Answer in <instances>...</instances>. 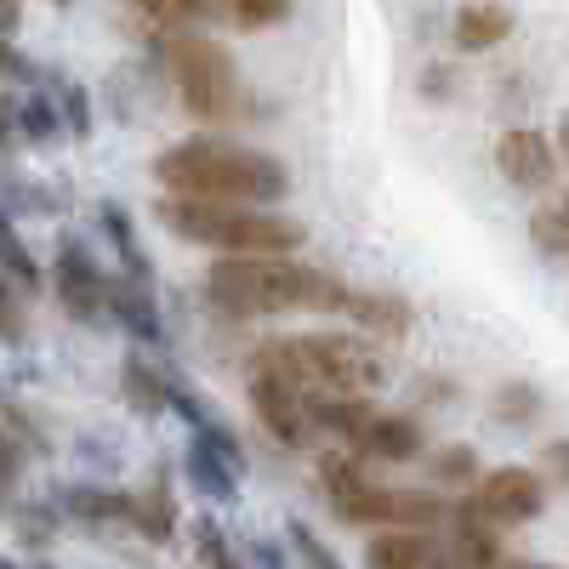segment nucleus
I'll return each instance as SVG.
<instances>
[{
  "label": "nucleus",
  "mask_w": 569,
  "mask_h": 569,
  "mask_svg": "<svg viewBox=\"0 0 569 569\" xmlns=\"http://www.w3.org/2000/svg\"><path fill=\"white\" fill-rule=\"evenodd\" d=\"M206 297L228 319H273V313H342L353 291L337 273L291 257H217L206 273Z\"/></svg>",
  "instance_id": "nucleus-1"
},
{
  "label": "nucleus",
  "mask_w": 569,
  "mask_h": 569,
  "mask_svg": "<svg viewBox=\"0 0 569 569\" xmlns=\"http://www.w3.org/2000/svg\"><path fill=\"white\" fill-rule=\"evenodd\" d=\"M154 182L182 200H228V206H273L291 194L284 160L222 137L171 142L166 154H154Z\"/></svg>",
  "instance_id": "nucleus-2"
},
{
  "label": "nucleus",
  "mask_w": 569,
  "mask_h": 569,
  "mask_svg": "<svg viewBox=\"0 0 569 569\" xmlns=\"http://www.w3.org/2000/svg\"><path fill=\"white\" fill-rule=\"evenodd\" d=\"M154 217H160V228L177 233V240L211 246L217 257H291L308 240V228L297 217H279V211H262V206H228V200L160 194Z\"/></svg>",
  "instance_id": "nucleus-3"
},
{
  "label": "nucleus",
  "mask_w": 569,
  "mask_h": 569,
  "mask_svg": "<svg viewBox=\"0 0 569 569\" xmlns=\"http://www.w3.org/2000/svg\"><path fill=\"white\" fill-rule=\"evenodd\" d=\"M251 370H268L297 393H376L388 365L353 337H279L251 353Z\"/></svg>",
  "instance_id": "nucleus-4"
},
{
  "label": "nucleus",
  "mask_w": 569,
  "mask_h": 569,
  "mask_svg": "<svg viewBox=\"0 0 569 569\" xmlns=\"http://www.w3.org/2000/svg\"><path fill=\"white\" fill-rule=\"evenodd\" d=\"M166 69H171V86H177L182 109L194 120H206V126L233 120V109H240V74H233V58L217 40L171 34L166 40Z\"/></svg>",
  "instance_id": "nucleus-5"
},
{
  "label": "nucleus",
  "mask_w": 569,
  "mask_h": 569,
  "mask_svg": "<svg viewBox=\"0 0 569 569\" xmlns=\"http://www.w3.org/2000/svg\"><path fill=\"white\" fill-rule=\"evenodd\" d=\"M337 512L348 525H399V530H427L445 525V501L427 490H376L370 479H359L353 490L337 496Z\"/></svg>",
  "instance_id": "nucleus-6"
},
{
  "label": "nucleus",
  "mask_w": 569,
  "mask_h": 569,
  "mask_svg": "<svg viewBox=\"0 0 569 569\" xmlns=\"http://www.w3.org/2000/svg\"><path fill=\"white\" fill-rule=\"evenodd\" d=\"M240 472H246L240 439H233L217 416L194 421V439H188V479H194V490L211 496V501H228L240 490Z\"/></svg>",
  "instance_id": "nucleus-7"
},
{
  "label": "nucleus",
  "mask_w": 569,
  "mask_h": 569,
  "mask_svg": "<svg viewBox=\"0 0 569 569\" xmlns=\"http://www.w3.org/2000/svg\"><path fill=\"white\" fill-rule=\"evenodd\" d=\"M52 291H58L63 313L80 319V325H98V319L109 313V273L98 268V257H91L80 240H63V246H58Z\"/></svg>",
  "instance_id": "nucleus-8"
},
{
  "label": "nucleus",
  "mask_w": 569,
  "mask_h": 569,
  "mask_svg": "<svg viewBox=\"0 0 569 569\" xmlns=\"http://www.w3.org/2000/svg\"><path fill=\"white\" fill-rule=\"evenodd\" d=\"M541 507H547V485L530 467H496L479 479V490H472V512L496 530L501 525H530Z\"/></svg>",
  "instance_id": "nucleus-9"
},
{
  "label": "nucleus",
  "mask_w": 569,
  "mask_h": 569,
  "mask_svg": "<svg viewBox=\"0 0 569 569\" xmlns=\"http://www.w3.org/2000/svg\"><path fill=\"white\" fill-rule=\"evenodd\" d=\"M552 166H558V149H552L547 131H536V126L501 131V142H496V171H501L512 188L541 194V188H552Z\"/></svg>",
  "instance_id": "nucleus-10"
},
{
  "label": "nucleus",
  "mask_w": 569,
  "mask_h": 569,
  "mask_svg": "<svg viewBox=\"0 0 569 569\" xmlns=\"http://www.w3.org/2000/svg\"><path fill=\"white\" fill-rule=\"evenodd\" d=\"M251 410L262 416V427L279 445H302L313 433L308 393H297L291 382H279V376H268V370H251Z\"/></svg>",
  "instance_id": "nucleus-11"
},
{
  "label": "nucleus",
  "mask_w": 569,
  "mask_h": 569,
  "mask_svg": "<svg viewBox=\"0 0 569 569\" xmlns=\"http://www.w3.org/2000/svg\"><path fill=\"white\" fill-rule=\"evenodd\" d=\"M353 456L365 461H410L421 450V427L410 416H388V410H370L353 433H348Z\"/></svg>",
  "instance_id": "nucleus-12"
},
{
  "label": "nucleus",
  "mask_w": 569,
  "mask_h": 569,
  "mask_svg": "<svg viewBox=\"0 0 569 569\" xmlns=\"http://www.w3.org/2000/svg\"><path fill=\"white\" fill-rule=\"evenodd\" d=\"M109 313L142 342H160V308H154V284H137V279H109Z\"/></svg>",
  "instance_id": "nucleus-13"
},
{
  "label": "nucleus",
  "mask_w": 569,
  "mask_h": 569,
  "mask_svg": "<svg viewBox=\"0 0 569 569\" xmlns=\"http://www.w3.org/2000/svg\"><path fill=\"white\" fill-rule=\"evenodd\" d=\"M512 12L501 7V0H472V7L456 12V46L461 52H490V46H501L512 34Z\"/></svg>",
  "instance_id": "nucleus-14"
},
{
  "label": "nucleus",
  "mask_w": 569,
  "mask_h": 569,
  "mask_svg": "<svg viewBox=\"0 0 569 569\" xmlns=\"http://www.w3.org/2000/svg\"><path fill=\"white\" fill-rule=\"evenodd\" d=\"M439 547L421 530H388L365 547V569H433Z\"/></svg>",
  "instance_id": "nucleus-15"
},
{
  "label": "nucleus",
  "mask_w": 569,
  "mask_h": 569,
  "mask_svg": "<svg viewBox=\"0 0 569 569\" xmlns=\"http://www.w3.org/2000/svg\"><path fill=\"white\" fill-rule=\"evenodd\" d=\"M342 313H353L365 330H376V337H388V342H399L405 330L416 325V313H410V302L405 297H388V291H370V297H348V308Z\"/></svg>",
  "instance_id": "nucleus-16"
},
{
  "label": "nucleus",
  "mask_w": 569,
  "mask_h": 569,
  "mask_svg": "<svg viewBox=\"0 0 569 569\" xmlns=\"http://www.w3.org/2000/svg\"><path fill=\"white\" fill-rule=\"evenodd\" d=\"M120 382H126V405H131V410H142V416H160V410L171 405V382H166V376H160L154 365H142L137 353L126 359Z\"/></svg>",
  "instance_id": "nucleus-17"
},
{
  "label": "nucleus",
  "mask_w": 569,
  "mask_h": 569,
  "mask_svg": "<svg viewBox=\"0 0 569 569\" xmlns=\"http://www.w3.org/2000/svg\"><path fill=\"white\" fill-rule=\"evenodd\" d=\"M98 222H103L109 246H114V251H120V262H126V279H137V284H154V268H149V257H142V246H137V228H131V217H126L120 206H103V211H98Z\"/></svg>",
  "instance_id": "nucleus-18"
},
{
  "label": "nucleus",
  "mask_w": 569,
  "mask_h": 569,
  "mask_svg": "<svg viewBox=\"0 0 569 569\" xmlns=\"http://www.w3.org/2000/svg\"><path fill=\"white\" fill-rule=\"evenodd\" d=\"M63 501H69V512L80 518V525H120V518L131 512V496H114V490H91V485L69 490Z\"/></svg>",
  "instance_id": "nucleus-19"
},
{
  "label": "nucleus",
  "mask_w": 569,
  "mask_h": 569,
  "mask_svg": "<svg viewBox=\"0 0 569 569\" xmlns=\"http://www.w3.org/2000/svg\"><path fill=\"white\" fill-rule=\"evenodd\" d=\"M126 518H131L137 530H149L154 541H166V536H171V525H177V507H171V490H166V485H154L149 496H131V512H126Z\"/></svg>",
  "instance_id": "nucleus-20"
},
{
  "label": "nucleus",
  "mask_w": 569,
  "mask_h": 569,
  "mask_svg": "<svg viewBox=\"0 0 569 569\" xmlns=\"http://www.w3.org/2000/svg\"><path fill=\"white\" fill-rule=\"evenodd\" d=\"M0 268H7V279L18 284V291H34V284H40V262L23 251L18 228L7 222V211H0Z\"/></svg>",
  "instance_id": "nucleus-21"
},
{
  "label": "nucleus",
  "mask_w": 569,
  "mask_h": 569,
  "mask_svg": "<svg viewBox=\"0 0 569 569\" xmlns=\"http://www.w3.org/2000/svg\"><path fill=\"white\" fill-rule=\"evenodd\" d=\"M12 126H18L29 142H52V137L63 131V114H58V103H52V98H23V103H18V114H12Z\"/></svg>",
  "instance_id": "nucleus-22"
},
{
  "label": "nucleus",
  "mask_w": 569,
  "mask_h": 569,
  "mask_svg": "<svg viewBox=\"0 0 569 569\" xmlns=\"http://www.w3.org/2000/svg\"><path fill=\"white\" fill-rule=\"evenodd\" d=\"M541 416V393L530 388V382H507L501 393H496V421H507V427H530Z\"/></svg>",
  "instance_id": "nucleus-23"
},
{
  "label": "nucleus",
  "mask_w": 569,
  "mask_h": 569,
  "mask_svg": "<svg viewBox=\"0 0 569 569\" xmlns=\"http://www.w3.org/2000/svg\"><path fill=\"white\" fill-rule=\"evenodd\" d=\"M530 240H536V251H547V257H569V206L536 211V217H530Z\"/></svg>",
  "instance_id": "nucleus-24"
},
{
  "label": "nucleus",
  "mask_w": 569,
  "mask_h": 569,
  "mask_svg": "<svg viewBox=\"0 0 569 569\" xmlns=\"http://www.w3.org/2000/svg\"><path fill=\"white\" fill-rule=\"evenodd\" d=\"M222 12L240 29H273L291 18V0H222Z\"/></svg>",
  "instance_id": "nucleus-25"
},
{
  "label": "nucleus",
  "mask_w": 569,
  "mask_h": 569,
  "mask_svg": "<svg viewBox=\"0 0 569 569\" xmlns=\"http://www.w3.org/2000/svg\"><path fill=\"white\" fill-rule=\"evenodd\" d=\"M131 7H137L142 18L166 23V29H188V23L206 12V0H131Z\"/></svg>",
  "instance_id": "nucleus-26"
},
{
  "label": "nucleus",
  "mask_w": 569,
  "mask_h": 569,
  "mask_svg": "<svg viewBox=\"0 0 569 569\" xmlns=\"http://www.w3.org/2000/svg\"><path fill=\"white\" fill-rule=\"evenodd\" d=\"M433 479H445V485H467V479H479V456H472L467 445L439 450V461H433Z\"/></svg>",
  "instance_id": "nucleus-27"
},
{
  "label": "nucleus",
  "mask_w": 569,
  "mask_h": 569,
  "mask_svg": "<svg viewBox=\"0 0 569 569\" xmlns=\"http://www.w3.org/2000/svg\"><path fill=\"white\" fill-rule=\"evenodd\" d=\"M58 114L74 137L91 131V103H86V86H58Z\"/></svg>",
  "instance_id": "nucleus-28"
},
{
  "label": "nucleus",
  "mask_w": 569,
  "mask_h": 569,
  "mask_svg": "<svg viewBox=\"0 0 569 569\" xmlns=\"http://www.w3.org/2000/svg\"><path fill=\"white\" fill-rule=\"evenodd\" d=\"M200 558H206V569H240V558H233V547L222 541V530L211 525V518H200Z\"/></svg>",
  "instance_id": "nucleus-29"
},
{
  "label": "nucleus",
  "mask_w": 569,
  "mask_h": 569,
  "mask_svg": "<svg viewBox=\"0 0 569 569\" xmlns=\"http://www.w3.org/2000/svg\"><path fill=\"white\" fill-rule=\"evenodd\" d=\"M291 547L302 552V563H308V569H342V558L330 552V547H325L308 525H291Z\"/></svg>",
  "instance_id": "nucleus-30"
},
{
  "label": "nucleus",
  "mask_w": 569,
  "mask_h": 569,
  "mask_svg": "<svg viewBox=\"0 0 569 569\" xmlns=\"http://www.w3.org/2000/svg\"><path fill=\"white\" fill-rule=\"evenodd\" d=\"M0 337L23 342V302H18V291L7 284V273H0Z\"/></svg>",
  "instance_id": "nucleus-31"
},
{
  "label": "nucleus",
  "mask_w": 569,
  "mask_h": 569,
  "mask_svg": "<svg viewBox=\"0 0 569 569\" xmlns=\"http://www.w3.org/2000/svg\"><path fill=\"white\" fill-rule=\"evenodd\" d=\"M541 467L552 472V485H563V490H569V439H552V445L541 450Z\"/></svg>",
  "instance_id": "nucleus-32"
},
{
  "label": "nucleus",
  "mask_w": 569,
  "mask_h": 569,
  "mask_svg": "<svg viewBox=\"0 0 569 569\" xmlns=\"http://www.w3.org/2000/svg\"><path fill=\"white\" fill-rule=\"evenodd\" d=\"M18 456H23V450L7 439V427H0V490H7V485L18 479Z\"/></svg>",
  "instance_id": "nucleus-33"
},
{
  "label": "nucleus",
  "mask_w": 569,
  "mask_h": 569,
  "mask_svg": "<svg viewBox=\"0 0 569 569\" xmlns=\"http://www.w3.org/2000/svg\"><path fill=\"white\" fill-rule=\"evenodd\" d=\"M0 74H34V69L12 52V40H7V34H0Z\"/></svg>",
  "instance_id": "nucleus-34"
},
{
  "label": "nucleus",
  "mask_w": 569,
  "mask_h": 569,
  "mask_svg": "<svg viewBox=\"0 0 569 569\" xmlns=\"http://www.w3.org/2000/svg\"><path fill=\"white\" fill-rule=\"evenodd\" d=\"M552 149H558V154H563V160H569V114H563V120H558V142H552Z\"/></svg>",
  "instance_id": "nucleus-35"
},
{
  "label": "nucleus",
  "mask_w": 569,
  "mask_h": 569,
  "mask_svg": "<svg viewBox=\"0 0 569 569\" xmlns=\"http://www.w3.org/2000/svg\"><path fill=\"white\" fill-rule=\"evenodd\" d=\"M12 131V109H7V98H0V137Z\"/></svg>",
  "instance_id": "nucleus-36"
},
{
  "label": "nucleus",
  "mask_w": 569,
  "mask_h": 569,
  "mask_svg": "<svg viewBox=\"0 0 569 569\" xmlns=\"http://www.w3.org/2000/svg\"><path fill=\"white\" fill-rule=\"evenodd\" d=\"M490 569H541V563H501V558H496Z\"/></svg>",
  "instance_id": "nucleus-37"
},
{
  "label": "nucleus",
  "mask_w": 569,
  "mask_h": 569,
  "mask_svg": "<svg viewBox=\"0 0 569 569\" xmlns=\"http://www.w3.org/2000/svg\"><path fill=\"white\" fill-rule=\"evenodd\" d=\"M0 569H12V563H7V558H0Z\"/></svg>",
  "instance_id": "nucleus-38"
},
{
  "label": "nucleus",
  "mask_w": 569,
  "mask_h": 569,
  "mask_svg": "<svg viewBox=\"0 0 569 569\" xmlns=\"http://www.w3.org/2000/svg\"><path fill=\"white\" fill-rule=\"evenodd\" d=\"M34 569H52V563H34Z\"/></svg>",
  "instance_id": "nucleus-39"
},
{
  "label": "nucleus",
  "mask_w": 569,
  "mask_h": 569,
  "mask_svg": "<svg viewBox=\"0 0 569 569\" xmlns=\"http://www.w3.org/2000/svg\"><path fill=\"white\" fill-rule=\"evenodd\" d=\"M58 7H69V0H58Z\"/></svg>",
  "instance_id": "nucleus-40"
},
{
  "label": "nucleus",
  "mask_w": 569,
  "mask_h": 569,
  "mask_svg": "<svg viewBox=\"0 0 569 569\" xmlns=\"http://www.w3.org/2000/svg\"><path fill=\"white\" fill-rule=\"evenodd\" d=\"M0 501H7V490H0Z\"/></svg>",
  "instance_id": "nucleus-41"
}]
</instances>
